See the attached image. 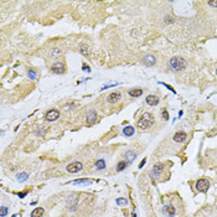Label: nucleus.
<instances>
[{
    "mask_svg": "<svg viewBox=\"0 0 217 217\" xmlns=\"http://www.w3.org/2000/svg\"><path fill=\"white\" fill-rule=\"evenodd\" d=\"M145 162H147V159H143V160L140 161V164H139V169H141V168H143V166L145 165Z\"/></svg>",
    "mask_w": 217,
    "mask_h": 217,
    "instance_id": "2f4dec72",
    "label": "nucleus"
},
{
    "mask_svg": "<svg viewBox=\"0 0 217 217\" xmlns=\"http://www.w3.org/2000/svg\"><path fill=\"white\" fill-rule=\"evenodd\" d=\"M97 119H98V114H97V112H96L94 109H89L88 112H87V114H86V123L88 124V126L94 124L96 122H97Z\"/></svg>",
    "mask_w": 217,
    "mask_h": 217,
    "instance_id": "39448f33",
    "label": "nucleus"
},
{
    "mask_svg": "<svg viewBox=\"0 0 217 217\" xmlns=\"http://www.w3.org/2000/svg\"><path fill=\"white\" fill-rule=\"evenodd\" d=\"M216 73H217V70H216Z\"/></svg>",
    "mask_w": 217,
    "mask_h": 217,
    "instance_id": "f704fd0d",
    "label": "nucleus"
},
{
    "mask_svg": "<svg viewBox=\"0 0 217 217\" xmlns=\"http://www.w3.org/2000/svg\"><path fill=\"white\" fill-rule=\"evenodd\" d=\"M208 187H210V181L207 179H200L196 182V190L200 191V192H207Z\"/></svg>",
    "mask_w": 217,
    "mask_h": 217,
    "instance_id": "20e7f679",
    "label": "nucleus"
},
{
    "mask_svg": "<svg viewBox=\"0 0 217 217\" xmlns=\"http://www.w3.org/2000/svg\"><path fill=\"white\" fill-rule=\"evenodd\" d=\"M160 85H162V86H165V87H166V88H168L169 91H171V92H173V93H174V94H175V93H176V91H175V89L173 88V87H171V86L166 85V83H164V82H160Z\"/></svg>",
    "mask_w": 217,
    "mask_h": 217,
    "instance_id": "c85d7f7f",
    "label": "nucleus"
},
{
    "mask_svg": "<svg viewBox=\"0 0 217 217\" xmlns=\"http://www.w3.org/2000/svg\"><path fill=\"white\" fill-rule=\"evenodd\" d=\"M16 177H18V181L19 182H25L29 179V174L27 173H20Z\"/></svg>",
    "mask_w": 217,
    "mask_h": 217,
    "instance_id": "5701e85b",
    "label": "nucleus"
},
{
    "mask_svg": "<svg viewBox=\"0 0 217 217\" xmlns=\"http://www.w3.org/2000/svg\"><path fill=\"white\" fill-rule=\"evenodd\" d=\"M128 94L130 96V97L138 98V97H140V96L143 94V89H141V88H133V89H129V91H128Z\"/></svg>",
    "mask_w": 217,
    "mask_h": 217,
    "instance_id": "dca6fc26",
    "label": "nucleus"
},
{
    "mask_svg": "<svg viewBox=\"0 0 217 217\" xmlns=\"http://www.w3.org/2000/svg\"><path fill=\"white\" fill-rule=\"evenodd\" d=\"M162 170H164V164H161V162L155 164L153 166V170H151V176L153 177H160Z\"/></svg>",
    "mask_w": 217,
    "mask_h": 217,
    "instance_id": "1a4fd4ad",
    "label": "nucleus"
},
{
    "mask_svg": "<svg viewBox=\"0 0 217 217\" xmlns=\"http://www.w3.org/2000/svg\"><path fill=\"white\" fill-rule=\"evenodd\" d=\"M124 158L128 160L129 164H132V162L135 160L136 154H135V151H133V150H128V151H126V154H124Z\"/></svg>",
    "mask_w": 217,
    "mask_h": 217,
    "instance_id": "2eb2a0df",
    "label": "nucleus"
},
{
    "mask_svg": "<svg viewBox=\"0 0 217 217\" xmlns=\"http://www.w3.org/2000/svg\"><path fill=\"white\" fill-rule=\"evenodd\" d=\"M120 98H122V94H120L119 92H112V93L108 94L107 102L111 103V104H115L120 101Z\"/></svg>",
    "mask_w": 217,
    "mask_h": 217,
    "instance_id": "6e6552de",
    "label": "nucleus"
},
{
    "mask_svg": "<svg viewBox=\"0 0 217 217\" xmlns=\"http://www.w3.org/2000/svg\"><path fill=\"white\" fill-rule=\"evenodd\" d=\"M58 118H60V112L57 109H51L45 114V119L47 120V122H55Z\"/></svg>",
    "mask_w": 217,
    "mask_h": 217,
    "instance_id": "423d86ee",
    "label": "nucleus"
},
{
    "mask_svg": "<svg viewBox=\"0 0 217 217\" xmlns=\"http://www.w3.org/2000/svg\"><path fill=\"white\" fill-rule=\"evenodd\" d=\"M115 202L118 203V205H128V200L127 199H123V197H120V199H117L115 200Z\"/></svg>",
    "mask_w": 217,
    "mask_h": 217,
    "instance_id": "a878e982",
    "label": "nucleus"
},
{
    "mask_svg": "<svg viewBox=\"0 0 217 217\" xmlns=\"http://www.w3.org/2000/svg\"><path fill=\"white\" fill-rule=\"evenodd\" d=\"M8 215V207L6 206H1L0 207V217H5Z\"/></svg>",
    "mask_w": 217,
    "mask_h": 217,
    "instance_id": "bb28decb",
    "label": "nucleus"
},
{
    "mask_svg": "<svg viewBox=\"0 0 217 217\" xmlns=\"http://www.w3.org/2000/svg\"><path fill=\"white\" fill-rule=\"evenodd\" d=\"M26 195H27V192H26V191H24V192H19V194H18V196H19L20 199H24V197H25V196H26Z\"/></svg>",
    "mask_w": 217,
    "mask_h": 217,
    "instance_id": "7c9ffc66",
    "label": "nucleus"
},
{
    "mask_svg": "<svg viewBox=\"0 0 217 217\" xmlns=\"http://www.w3.org/2000/svg\"><path fill=\"white\" fill-rule=\"evenodd\" d=\"M65 71H66V68L62 62H55L51 67V72L55 74H62V73H65Z\"/></svg>",
    "mask_w": 217,
    "mask_h": 217,
    "instance_id": "0eeeda50",
    "label": "nucleus"
},
{
    "mask_svg": "<svg viewBox=\"0 0 217 217\" xmlns=\"http://www.w3.org/2000/svg\"><path fill=\"white\" fill-rule=\"evenodd\" d=\"M72 184L73 185H92L93 181L89 179H78V180H73Z\"/></svg>",
    "mask_w": 217,
    "mask_h": 217,
    "instance_id": "f3484780",
    "label": "nucleus"
},
{
    "mask_svg": "<svg viewBox=\"0 0 217 217\" xmlns=\"http://www.w3.org/2000/svg\"><path fill=\"white\" fill-rule=\"evenodd\" d=\"M173 139H174L175 143H184V141L187 139V134L185 132H177L174 134Z\"/></svg>",
    "mask_w": 217,
    "mask_h": 217,
    "instance_id": "9d476101",
    "label": "nucleus"
},
{
    "mask_svg": "<svg viewBox=\"0 0 217 217\" xmlns=\"http://www.w3.org/2000/svg\"><path fill=\"white\" fill-rule=\"evenodd\" d=\"M83 169V165L81 161H73V162H70V164L66 166V170L71 174H76V173H80L81 170Z\"/></svg>",
    "mask_w": 217,
    "mask_h": 217,
    "instance_id": "7ed1b4c3",
    "label": "nucleus"
},
{
    "mask_svg": "<svg viewBox=\"0 0 217 217\" xmlns=\"http://www.w3.org/2000/svg\"><path fill=\"white\" fill-rule=\"evenodd\" d=\"M143 62H144L145 66L150 67V66H154L156 63V58H155V56H153V55H147V56H144Z\"/></svg>",
    "mask_w": 217,
    "mask_h": 217,
    "instance_id": "f8f14e48",
    "label": "nucleus"
},
{
    "mask_svg": "<svg viewBox=\"0 0 217 217\" xmlns=\"http://www.w3.org/2000/svg\"><path fill=\"white\" fill-rule=\"evenodd\" d=\"M161 113H162V119H164V120H168L169 119V113H168V111H166L165 108L162 109Z\"/></svg>",
    "mask_w": 217,
    "mask_h": 217,
    "instance_id": "cd10ccee",
    "label": "nucleus"
},
{
    "mask_svg": "<svg viewBox=\"0 0 217 217\" xmlns=\"http://www.w3.org/2000/svg\"><path fill=\"white\" fill-rule=\"evenodd\" d=\"M27 76L30 80H36V77H37V73H36V71L35 70H29V72H27Z\"/></svg>",
    "mask_w": 217,
    "mask_h": 217,
    "instance_id": "393cba45",
    "label": "nucleus"
},
{
    "mask_svg": "<svg viewBox=\"0 0 217 217\" xmlns=\"http://www.w3.org/2000/svg\"><path fill=\"white\" fill-rule=\"evenodd\" d=\"M45 210L42 207H36L35 210H32L31 212V217H42Z\"/></svg>",
    "mask_w": 217,
    "mask_h": 217,
    "instance_id": "4be33fe9",
    "label": "nucleus"
},
{
    "mask_svg": "<svg viewBox=\"0 0 217 217\" xmlns=\"http://www.w3.org/2000/svg\"><path fill=\"white\" fill-rule=\"evenodd\" d=\"M128 165H129V162L127 160H122V161H119L118 164H117V171H123V170H126V168H128Z\"/></svg>",
    "mask_w": 217,
    "mask_h": 217,
    "instance_id": "aec40b11",
    "label": "nucleus"
},
{
    "mask_svg": "<svg viewBox=\"0 0 217 217\" xmlns=\"http://www.w3.org/2000/svg\"><path fill=\"white\" fill-rule=\"evenodd\" d=\"M208 5L210 6H212V8H217V0H210V1H208Z\"/></svg>",
    "mask_w": 217,
    "mask_h": 217,
    "instance_id": "c756f323",
    "label": "nucleus"
},
{
    "mask_svg": "<svg viewBox=\"0 0 217 217\" xmlns=\"http://www.w3.org/2000/svg\"><path fill=\"white\" fill-rule=\"evenodd\" d=\"M134 133H135V129H134V127H132V126H128L126 128H123V134L126 136H133V135H134Z\"/></svg>",
    "mask_w": 217,
    "mask_h": 217,
    "instance_id": "6ab92c4d",
    "label": "nucleus"
},
{
    "mask_svg": "<svg viewBox=\"0 0 217 217\" xmlns=\"http://www.w3.org/2000/svg\"><path fill=\"white\" fill-rule=\"evenodd\" d=\"M94 169L96 170H104L106 169V160L104 159H99L96 161V164H94Z\"/></svg>",
    "mask_w": 217,
    "mask_h": 217,
    "instance_id": "412c9836",
    "label": "nucleus"
},
{
    "mask_svg": "<svg viewBox=\"0 0 217 217\" xmlns=\"http://www.w3.org/2000/svg\"><path fill=\"white\" fill-rule=\"evenodd\" d=\"M145 101H147V103L149 104V106L154 107V106H158V103H159V97H158V96H154V94H150L147 97Z\"/></svg>",
    "mask_w": 217,
    "mask_h": 217,
    "instance_id": "ddd939ff",
    "label": "nucleus"
},
{
    "mask_svg": "<svg viewBox=\"0 0 217 217\" xmlns=\"http://www.w3.org/2000/svg\"><path fill=\"white\" fill-rule=\"evenodd\" d=\"M61 55H62V51L60 48H57V47H53V48H51V51H50V57L53 58V60L58 58Z\"/></svg>",
    "mask_w": 217,
    "mask_h": 217,
    "instance_id": "a211bd4d",
    "label": "nucleus"
},
{
    "mask_svg": "<svg viewBox=\"0 0 217 217\" xmlns=\"http://www.w3.org/2000/svg\"><path fill=\"white\" fill-rule=\"evenodd\" d=\"M80 52L82 53V55H85V56H88V53H89V47L87 45H81L80 46Z\"/></svg>",
    "mask_w": 217,
    "mask_h": 217,
    "instance_id": "b1692460",
    "label": "nucleus"
},
{
    "mask_svg": "<svg viewBox=\"0 0 217 217\" xmlns=\"http://www.w3.org/2000/svg\"><path fill=\"white\" fill-rule=\"evenodd\" d=\"M83 71H88V72H91V68H89V66H87V65H83Z\"/></svg>",
    "mask_w": 217,
    "mask_h": 217,
    "instance_id": "473e14b6",
    "label": "nucleus"
},
{
    "mask_svg": "<svg viewBox=\"0 0 217 217\" xmlns=\"http://www.w3.org/2000/svg\"><path fill=\"white\" fill-rule=\"evenodd\" d=\"M169 65L174 71H182L186 67V61L181 57H173L169 61Z\"/></svg>",
    "mask_w": 217,
    "mask_h": 217,
    "instance_id": "f03ea898",
    "label": "nucleus"
},
{
    "mask_svg": "<svg viewBox=\"0 0 217 217\" xmlns=\"http://www.w3.org/2000/svg\"><path fill=\"white\" fill-rule=\"evenodd\" d=\"M67 203L70 205V211H74L77 208V203H78V197H76V196H70V197L67 199Z\"/></svg>",
    "mask_w": 217,
    "mask_h": 217,
    "instance_id": "9b49d317",
    "label": "nucleus"
},
{
    "mask_svg": "<svg viewBox=\"0 0 217 217\" xmlns=\"http://www.w3.org/2000/svg\"><path fill=\"white\" fill-rule=\"evenodd\" d=\"M154 122H155V119H154V115L150 114V113H144L141 115V118L138 120V128L140 129H148V128H151L154 126Z\"/></svg>",
    "mask_w": 217,
    "mask_h": 217,
    "instance_id": "f257e3e1",
    "label": "nucleus"
},
{
    "mask_svg": "<svg viewBox=\"0 0 217 217\" xmlns=\"http://www.w3.org/2000/svg\"><path fill=\"white\" fill-rule=\"evenodd\" d=\"M132 216H133V217H136V215H135V214H133Z\"/></svg>",
    "mask_w": 217,
    "mask_h": 217,
    "instance_id": "72a5a7b5",
    "label": "nucleus"
},
{
    "mask_svg": "<svg viewBox=\"0 0 217 217\" xmlns=\"http://www.w3.org/2000/svg\"><path fill=\"white\" fill-rule=\"evenodd\" d=\"M164 214L168 215L169 217H174L175 214H176V210H175V207L171 205H166V206H164Z\"/></svg>",
    "mask_w": 217,
    "mask_h": 217,
    "instance_id": "4468645a",
    "label": "nucleus"
}]
</instances>
